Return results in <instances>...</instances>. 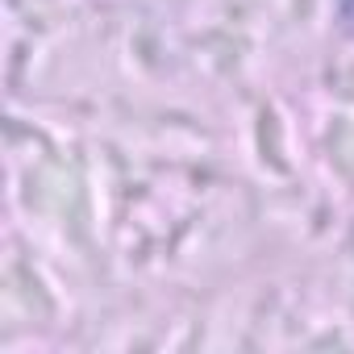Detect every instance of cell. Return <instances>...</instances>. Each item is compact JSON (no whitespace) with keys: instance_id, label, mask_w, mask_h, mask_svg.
Wrapping results in <instances>:
<instances>
[{"instance_id":"6da1fadb","label":"cell","mask_w":354,"mask_h":354,"mask_svg":"<svg viewBox=\"0 0 354 354\" xmlns=\"http://www.w3.org/2000/svg\"><path fill=\"white\" fill-rule=\"evenodd\" d=\"M350 9H354V0H350Z\"/></svg>"}]
</instances>
